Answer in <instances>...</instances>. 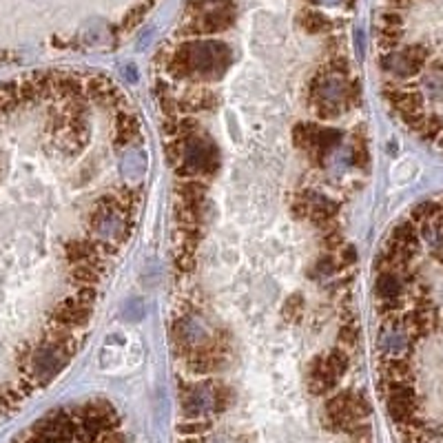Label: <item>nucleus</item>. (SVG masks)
<instances>
[{
	"instance_id": "nucleus-9",
	"label": "nucleus",
	"mask_w": 443,
	"mask_h": 443,
	"mask_svg": "<svg viewBox=\"0 0 443 443\" xmlns=\"http://www.w3.org/2000/svg\"><path fill=\"white\" fill-rule=\"evenodd\" d=\"M359 342V331H357V326L355 324H344L342 326V331H339V348L342 350H348L350 348H355Z\"/></svg>"
},
{
	"instance_id": "nucleus-8",
	"label": "nucleus",
	"mask_w": 443,
	"mask_h": 443,
	"mask_svg": "<svg viewBox=\"0 0 443 443\" xmlns=\"http://www.w3.org/2000/svg\"><path fill=\"white\" fill-rule=\"evenodd\" d=\"M100 277H102V268L96 264L82 262L71 268V279L76 281V286H98Z\"/></svg>"
},
{
	"instance_id": "nucleus-2",
	"label": "nucleus",
	"mask_w": 443,
	"mask_h": 443,
	"mask_svg": "<svg viewBox=\"0 0 443 443\" xmlns=\"http://www.w3.org/2000/svg\"><path fill=\"white\" fill-rule=\"evenodd\" d=\"M339 383V377L331 370V366L326 363L324 355L317 357L311 366H309V374H306V385L315 397H328Z\"/></svg>"
},
{
	"instance_id": "nucleus-7",
	"label": "nucleus",
	"mask_w": 443,
	"mask_h": 443,
	"mask_svg": "<svg viewBox=\"0 0 443 443\" xmlns=\"http://www.w3.org/2000/svg\"><path fill=\"white\" fill-rule=\"evenodd\" d=\"M200 222H202V204L177 202V207H175L177 229H198Z\"/></svg>"
},
{
	"instance_id": "nucleus-10",
	"label": "nucleus",
	"mask_w": 443,
	"mask_h": 443,
	"mask_svg": "<svg viewBox=\"0 0 443 443\" xmlns=\"http://www.w3.org/2000/svg\"><path fill=\"white\" fill-rule=\"evenodd\" d=\"M76 297L87 306H94L96 299H98V288L96 286H78Z\"/></svg>"
},
{
	"instance_id": "nucleus-6",
	"label": "nucleus",
	"mask_w": 443,
	"mask_h": 443,
	"mask_svg": "<svg viewBox=\"0 0 443 443\" xmlns=\"http://www.w3.org/2000/svg\"><path fill=\"white\" fill-rule=\"evenodd\" d=\"M177 202H186V204H202L204 198H207V182L202 180H182L177 189Z\"/></svg>"
},
{
	"instance_id": "nucleus-5",
	"label": "nucleus",
	"mask_w": 443,
	"mask_h": 443,
	"mask_svg": "<svg viewBox=\"0 0 443 443\" xmlns=\"http://www.w3.org/2000/svg\"><path fill=\"white\" fill-rule=\"evenodd\" d=\"M218 105V98H215L213 91H204V89H196V91H189V94L177 100V107L180 111L184 113H198V111H209Z\"/></svg>"
},
{
	"instance_id": "nucleus-3",
	"label": "nucleus",
	"mask_w": 443,
	"mask_h": 443,
	"mask_svg": "<svg viewBox=\"0 0 443 443\" xmlns=\"http://www.w3.org/2000/svg\"><path fill=\"white\" fill-rule=\"evenodd\" d=\"M135 135H138V120L133 118V113H129V109L116 113L113 116V144L122 149L135 140Z\"/></svg>"
},
{
	"instance_id": "nucleus-4",
	"label": "nucleus",
	"mask_w": 443,
	"mask_h": 443,
	"mask_svg": "<svg viewBox=\"0 0 443 443\" xmlns=\"http://www.w3.org/2000/svg\"><path fill=\"white\" fill-rule=\"evenodd\" d=\"M374 288H377V299H397L403 297V288L406 284L401 281L399 272L397 270H379L377 281H374Z\"/></svg>"
},
{
	"instance_id": "nucleus-1",
	"label": "nucleus",
	"mask_w": 443,
	"mask_h": 443,
	"mask_svg": "<svg viewBox=\"0 0 443 443\" xmlns=\"http://www.w3.org/2000/svg\"><path fill=\"white\" fill-rule=\"evenodd\" d=\"M91 311H94V306L82 304L73 295V297H67V299H62L58 306H55V309L51 311L49 320L58 322V324H64V326L73 328V331H78V328L87 326L89 317H91Z\"/></svg>"
}]
</instances>
